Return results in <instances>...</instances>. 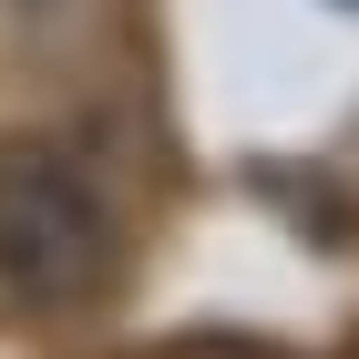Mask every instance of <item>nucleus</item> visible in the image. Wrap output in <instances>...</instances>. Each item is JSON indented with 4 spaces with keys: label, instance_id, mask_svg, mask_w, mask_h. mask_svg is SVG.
I'll return each instance as SVG.
<instances>
[{
    "label": "nucleus",
    "instance_id": "nucleus-1",
    "mask_svg": "<svg viewBox=\"0 0 359 359\" xmlns=\"http://www.w3.org/2000/svg\"><path fill=\"white\" fill-rule=\"evenodd\" d=\"M123 267V226L93 165L62 144H0V298L93 308Z\"/></svg>",
    "mask_w": 359,
    "mask_h": 359
},
{
    "label": "nucleus",
    "instance_id": "nucleus-2",
    "mask_svg": "<svg viewBox=\"0 0 359 359\" xmlns=\"http://www.w3.org/2000/svg\"><path fill=\"white\" fill-rule=\"evenodd\" d=\"M339 11H359V0H339Z\"/></svg>",
    "mask_w": 359,
    "mask_h": 359
}]
</instances>
